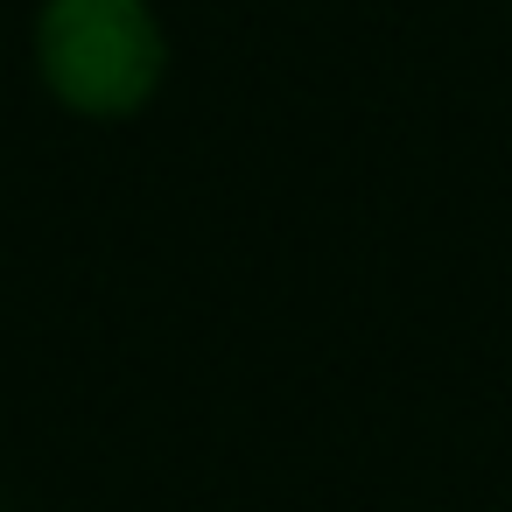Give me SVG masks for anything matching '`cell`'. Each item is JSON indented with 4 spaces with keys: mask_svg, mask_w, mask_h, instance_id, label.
Here are the masks:
<instances>
[{
    "mask_svg": "<svg viewBox=\"0 0 512 512\" xmlns=\"http://www.w3.org/2000/svg\"><path fill=\"white\" fill-rule=\"evenodd\" d=\"M36 71L85 120H127L162 92L169 36L148 0H43Z\"/></svg>",
    "mask_w": 512,
    "mask_h": 512,
    "instance_id": "1",
    "label": "cell"
}]
</instances>
